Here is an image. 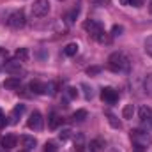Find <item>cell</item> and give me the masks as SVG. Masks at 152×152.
I'll list each match as a JSON object with an SVG mask.
<instances>
[{
    "instance_id": "6da1fadb",
    "label": "cell",
    "mask_w": 152,
    "mask_h": 152,
    "mask_svg": "<svg viewBox=\"0 0 152 152\" xmlns=\"http://www.w3.org/2000/svg\"><path fill=\"white\" fill-rule=\"evenodd\" d=\"M127 66H129V62H127L126 55L120 53V51H113V53L108 57V67H110V71H113V73L126 71Z\"/></svg>"
},
{
    "instance_id": "7a4b0ae2",
    "label": "cell",
    "mask_w": 152,
    "mask_h": 152,
    "mask_svg": "<svg viewBox=\"0 0 152 152\" xmlns=\"http://www.w3.org/2000/svg\"><path fill=\"white\" fill-rule=\"evenodd\" d=\"M7 25L11 27V28H21V27H25V23H27V18H25V12L23 11H12L9 16H7Z\"/></svg>"
},
{
    "instance_id": "3957f363",
    "label": "cell",
    "mask_w": 152,
    "mask_h": 152,
    "mask_svg": "<svg viewBox=\"0 0 152 152\" xmlns=\"http://www.w3.org/2000/svg\"><path fill=\"white\" fill-rule=\"evenodd\" d=\"M30 12L34 18H42L50 12V2L48 0H36L30 5Z\"/></svg>"
},
{
    "instance_id": "277c9868",
    "label": "cell",
    "mask_w": 152,
    "mask_h": 152,
    "mask_svg": "<svg viewBox=\"0 0 152 152\" xmlns=\"http://www.w3.org/2000/svg\"><path fill=\"white\" fill-rule=\"evenodd\" d=\"M131 140H133L134 143L142 145V147H147V145L151 143V136H149L145 131H140V129H133V131H131Z\"/></svg>"
},
{
    "instance_id": "5b68a950",
    "label": "cell",
    "mask_w": 152,
    "mask_h": 152,
    "mask_svg": "<svg viewBox=\"0 0 152 152\" xmlns=\"http://www.w3.org/2000/svg\"><path fill=\"white\" fill-rule=\"evenodd\" d=\"M83 28L92 36V37H97L104 28H103V25L99 23V21H96V20H87L85 23H83Z\"/></svg>"
},
{
    "instance_id": "8992f818",
    "label": "cell",
    "mask_w": 152,
    "mask_h": 152,
    "mask_svg": "<svg viewBox=\"0 0 152 152\" xmlns=\"http://www.w3.org/2000/svg\"><path fill=\"white\" fill-rule=\"evenodd\" d=\"M4 69L12 76H18L20 78V73H23V67H21V62L16 58V60H7L4 64Z\"/></svg>"
},
{
    "instance_id": "52a82bcc",
    "label": "cell",
    "mask_w": 152,
    "mask_h": 152,
    "mask_svg": "<svg viewBox=\"0 0 152 152\" xmlns=\"http://www.w3.org/2000/svg\"><path fill=\"white\" fill-rule=\"evenodd\" d=\"M101 99H103L104 103H108V104H115V103L118 101V92L113 90L112 87H106V88L101 90Z\"/></svg>"
},
{
    "instance_id": "ba28073f",
    "label": "cell",
    "mask_w": 152,
    "mask_h": 152,
    "mask_svg": "<svg viewBox=\"0 0 152 152\" xmlns=\"http://www.w3.org/2000/svg\"><path fill=\"white\" fill-rule=\"evenodd\" d=\"M27 126L30 129H34V131H41L42 129V115L39 112H32L30 117H28V120H27Z\"/></svg>"
},
{
    "instance_id": "9c48e42d",
    "label": "cell",
    "mask_w": 152,
    "mask_h": 152,
    "mask_svg": "<svg viewBox=\"0 0 152 152\" xmlns=\"http://www.w3.org/2000/svg\"><path fill=\"white\" fill-rule=\"evenodd\" d=\"M90 152H103V149L106 147V142L101 140V138H96V140H90V143L87 145Z\"/></svg>"
},
{
    "instance_id": "30bf717a",
    "label": "cell",
    "mask_w": 152,
    "mask_h": 152,
    "mask_svg": "<svg viewBox=\"0 0 152 152\" xmlns=\"http://www.w3.org/2000/svg\"><path fill=\"white\" fill-rule=\"evenodd\" d=\"M2 147L4 149H14L16 147V143H18V138L14 136V134H5L4 138H2Z\"/></svg>"
},
{
    "instance_id": "8fae6325",
    "label": "cell",
    "mask_w": 152,
    "mask_h": 152,
    "mask_svg": "<svg viewBox=\"0 0 152 152\" xmlns=\"http://www.w3.org/2000/svg\"><path fill=\"white\" fill-rule=\"evenodd\" d=\"M20 140H21V145H23L27 151H32V149L37 145V140H36L34 136H28V134H23Z\"/></svg>"
},
{
    "instance_id": "7c38bea8",
    "label": "cell",
    "mask_w": 152,
    "mask_h": 152,
    "mask_svg": "<svg viewBox=\"0 0 152 152\" xmlns=\"http://www.w3.org/2000/svg\"><path fill=\"white\" fill-rule=\"evenodd\" d=\"M20 85H21V81H20V78H18V76L7 78V80L4 81V87H5V88H9V90H18V88H20Z\"/></svg>"
},
{
    "instance_id": "4fadbf2b",
    "label": "cell",
    "mask_w": 152,
    "mask_h": 152,
    "mask_svg": "<svg viewBox=\"0 0 152 152\" xmlns=\"http://www.w3.org/2000/svg\"><path fill=\"white\" fill-rule=\"evenodd\" d=\"M23 113H25V104H18V106H14V110H12V113H11V122L16 124L18 118H20Z\"/></svg>"
},
{
    "instance_id": "5bb4252c",
    "label": "cell",
    "mask_w": 152,
    "mask_h": 152,
    "mask_svg": "<svg viewBox=\"0 0 152 152\" xmlns=\"http://www.w3.org/2000/svg\"><path fill=\"white\" fill-rule=\"evenodd\" d=\"M138 115H140V118H142L143 122H147V120H151L152 118V108L151 106H147V104H143V106L138 110Z\"/></svg>"
},
{
    "instance_id": "9a60e30c",
    "label": "cell",
    "mask_w": 152,
    "mask_h": 152,
    "mask_svg": "<svg viewBox=\"0 0 152 152\" xmlns=\"http://www.w3.org/2000/svg\"><path fill=\"white\" fill-rule=\"evenodd\" d=\"M30 90L34 94H46V83H41V81H32L30 83Z\"/></svg>"
},
{
    "instance_id": "2e32d148",
    "label": "cell",
    "mask_w": 152,
    "mask_h": 152,
    "mask_svg": "<svg viewBox=\"0 0 152 152\" xmlns=\"http://www.w3.org/2000/svg\"><path fill=\"white\" fill-rule=\"evenodd\" d=\"M60 122H62V118L57 113H51L48 117V126H50V129H57V127L60 126Z\"/></svg>"
},
{
    "instance_id": "e0dca14e",
    "label": "cell",
    "mask_w": 152,
    "mask_h": 152,
    "mask_svg": "<svg viewBox=\"0 0 152 152\" xmlns=\"http://www.w3.org/2000/svg\"><path fill=\"white\" fill-rule=\"evenodd\" d=\"M14 55H16V58H18L20 62H27V60H28V57H30V53H28V50H27V48H18Z\"/></svg>"
},
{
    "instance_id": "ac0fdd59",
    "label": "cell",
    "mask_w": 152,
    "mask_h": 152,
    "mask_svg": "<svg viewBox=\"0 0 152 152\" xmlns=\"http://www.w3.org/2000/svg\"><path fill=\"white\" fill-rule=\"evenodd\" d=\"M64 53H66L67 57H75L76 53H78V44H76V42H69V44H66Z\"/></svg>"
},
{
    "instance_id": "d6986e66",
    "label": "cell",
    "mask_w": 152,
    "mask_h": 152,
    "mask_svg": "<svg viewBox=\"0 0 152 152\" xmlns=\"http://www.w3.org/2000/svg\"><path fill=\"white\" fill-rule=\"evenodd\" d=\"M106 118H108V122H110V126H112V127H115V129H120V126H122V124H120V120H118L113 113L106 112Z\"/></svg>"
},
{
    "instance_id": "ffe728a7",
    "label": "cell",
    "mask_w": 152,
    "mask_h": 152,
    "mask_svg": "<svg viewBox=\"0 0 152 152\" xmlns=\"http://www.w3.org/2000/svg\"><path fill=\"white\" fill-rule=\"evenodd\" d=\"M134 115V104H126L124 110H122V117L124 118H133Z\"/></svg>"
},
{
    "instance_id": "44dd1931",
    "label": "cell",
    "mask_w": 152,
    "mask_h": 152,
    "mask_svg": "<svg viewBox=\"0 0 152 152\" xmlns=\"http://www.w3.org/2000/svg\"><path fill=\"white\" fill-rule=\"evenodd\" d=\"M143 87H145V92H147V96H151V97H152V73H151V75H147Z\"/></svg>"
},
{
    "instance_id": "7402d4cb",
    "label": "cell",
    "mask_w": 152,
    "mask_h": 152,
    "mask_svg": "<svg viewBox=\"0 0 152 152\" xmlns=\"http://www.w3.org/2000/svg\"><path fill=\"white\" fill-rule=\"evenodd\" d=\"M73 118H75L76 122H83L87 118V110H76L75 113H73Z\"/></svg>"
},
{
    "instance_id": "603a6c76",
    "label": "cell",
    "mask_w": 152,
    "mask_h": 152,
    "mask_svg": "<svg viewBox=\"0 0 152 152\" xmlns=\"http://www.w3.org/2000/svg\"><path fill=\"white\" fill-rule=\"evenodd\" d=\"M85 149V143H83V136L78 134V140L75 138V152H83Z\"/></svg>"
},
{
    "instance_id": "cb8c5ba5",
    "label": "cell",
    "mask_w": 152,
    "mask_h": 152,
    "mask_svg": "<svg viewBox=\"0 0 152 152\" xmlns=\"http://www.w3.org/2000/svg\"><path fill=\"white\" fill-rule=\"evenodd\" d=\"M78 14H80V7L76 5L75 9H73V11H71V12H69V14L66 16V20H67V23H73V21H75L76 18H78Z\"/></svg>"
},
{
    "instance_id": "d4e9b609",
    "label": "cell",
    "mask_w": 152,
    "mask_h": 152,
    "mask_svg": "<svg viewBox=\"0 0 152 152\" xmlns=\"http://www.w3.org/2000/svg\"><path fill=\"white\" fill-rule=\"evenodd\" d=\"M96 39H97L99 42H103V44H110V42H112V37H110V36H108L104 30H103V32H101V34H99Z\"/></svg>"
},
{
    "instance_id": "484cf974",
    "label": "cell",
    "mask_w": 152,
    "mask_h": 152,
    "mask_svg": "<svg viewBox=\"0 0 152 152\" xmlns=\"http://www.w3.org/2000/svg\"><path fill=\"white\" fill-rule=\"evenodd\" d=\"M42 152H58V149H57L55 142H46V143H44V149H42Z\"/></svg>"
},
{
    "instance_id": "4316f807",
    "label": "cell",
    "mask_w": 152,
    "mask_h": 152,
    "mask_svg": "<svg viewBox=\"0 0 152 152\" xmlns=\"http://www.w3.org/2000/svg\"><path fill=\"white\" fill-rule=\"evenodd\" d=\"M46 94H50V96H55V94H57V83H53V81L46 83Z\"/></svg>"
},
{
    "instance_id": "83f0119b",
    "label": "cell",
    "mask_w": 152,
    "mask_h": 152,
    "mask_svg": "<svg viewBox=\"0 0 152 152\" xmlns=\"http://www.w3.org/2000/svg\"><path fill=\"white\" fill-rule=\"evenodd\" d=\"M71 134H73V131H71V129H62V131H60V134H58V138H60L62 142H67V140L71 138Z\"/></svg>"
},
{
    "instance_id": "f1b7e54d",
    "label": "cell",
    "mask_w": 152,
    "mask_h": 152,
    "mask_svg": "<svg viewBox=\"0 0 152 152\" xmlns=\"http://www.w3.org/2000/svg\"><path fill=\"white\" fill-rule=\"evenodd\" d=\"M145 53L152 57V36H149L145 39Z\"/></svg>"
},
{
    "instance_id": "f546056e",
    "label": "cell",
    "mask_w": 152,
    "mask_h": 152,
    "mask_svg": "<svg viewBox=\"0 0 152 152\" xmlns=\"http://www.w3.org/2000/svg\"><path fill=\"white\" fill-rule=\"evenodd\" d=\"M122 5H134V7H140L142 5V0H120Z\"/></svg>"
},
{
    "instance_id": "4dcf8cb0",
    "label": "cell",
    "mask_w": 152,
    "mask_h": 152,
    "mask_svg": "<svg viewBox=\"0 0 152 152\" xmlns=\"http://www.w3.org/2000/svg\"><path fill=\"white\" fill-rule=\"evenodd\" d=\"M99 73H101V67H99V66H94V67H88V69H87V75H90V76L99 75Z\"/></svg>"
},
{
    "instance_id": "1f68e13d",
    "label": "cell",
    "mask_w": 152,
    "mask_h": 152,
    "mask_svg": "<svg viewBox=\"0 0 152 152\" xmlns=\"http://www.w3.org/2000/svg\"><path fill=\"white\" fill-rule=\"evenodd\" d=\"M122 32H124V28H122V27H120V25H113V28H112V36H120V34H122Z\"/></svg>"
},
{
    "instance_id": "d6a6232c",
    "label": "cell",
    "mask_w": 152,
    "mask_h": 152,
    "mask_svg": "<svg viewBox=\"0 0 152 152\" xmlns=\"http://www.w3.org/2000/svg\"><path fill=\"white\" fill-rule=\"evenodd\" d=\"M76 96H78V90H76V88H73V87H69V88H67V97L75 99Z\"/></svg>"
},
{
    "instance_id": "836d02e7",
    "label": "cell",
    "mask_w": 152,
    "mask_h": 152,
    "mask_svg": "<svg viewBox=\"0 0 152 152\" xmlns=\"http://www.w3.org/2000/svg\"><path fill=\"white\" fill-rule=\"evenodd\" d=\"M81 87L85 88V97H87V99H92V88H88V85H85V83H83Z\"/></svg>"
},
{
    "instance_id": "e575fe53",
    "label": "cell",
    "mask_w": 152,
    "mask_h": 152,
    "mask_svg": "<svg viewBox=\"0 0 152 152\" xmlns=\"http://www.w3.org/2000/svg\"><path fill=\"white\" fill-rule=\"evenodd\" d=\"M94 5H110V0H92Z\"/></svg>"
},
{
    "instance_id": "d590c367",
    "label": "cell",
    "mask_w": 152,
    "mask_h": 152,
    "mask_svg": "<svg viewBox=\"0 0 152 152\" xmlns=\"http://www.w3.org/2000/svg\"><path fill=\"white\" fill-rule=\"evenodd\" d=\"M5 124H7V118H5V113H4V112L0 110V127H4Z\"/></svg>"
},
{
    "instance_id": "8d00e7d4",
    "label": "cell",
    "mask_w": 152,
    "mask_h": 152,
    "mask_svg": "<svg viewBox=\"0 0 152 152\" xmlns=\"http://www.w3.org/2000/svg\"><path fill=\"white\" fill-rule=\"evenodd\" d=\"M143 149H145V147H142V145L134 143V149H133V152H143Z\"/></svg>"
},
{
    "instance_id": "74e56055",
    "label": "cell",
    "mask_w": 152,
    "mask_h": 152,
    "mask_svg": "<svg viewBox=\"0 0 152 152\" xmlns=\"http://www.w3.org/2000/svg\"><path fill=\"white\" fill-rule=\"evenodd\" d=\"M4 53L7 55V51H5V50H0V55H4Z\"/></svg>"
},
{
    "instance_id": "f35d334b",
    "label": "cell",
    "mask_w": 152,
    "mask_h": 152,
    "mask_svg": "<svg viewBox=\"0 0 152 152\" xmlns=\"http://www.w3.org/2000/svg\"><path fill=\"white\" fill-rule=\"evenodd\" d=\"M110 152H118V151H117V149H112V151H110Z\"/></svg>"
},
{
    "instance_id": "ab89813d",
    "label": "cell",
    "mask_w": 152,
    "mask_h": 152,
    "mask_svg": "<svg viewBox=\"0 0 152 152\" xmlns=\"http://www.w3.org/2000/svg\"><path fill=\"white\" fill-rule=\"evenodd\" d=\"M151 12H152V2H151Z\"/></svg>"
}]
</instances>
